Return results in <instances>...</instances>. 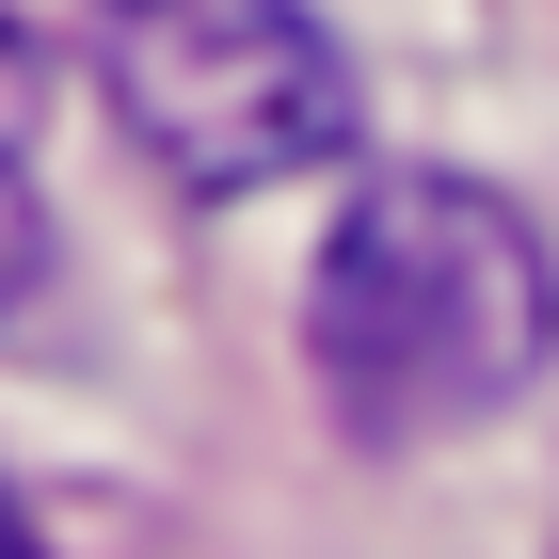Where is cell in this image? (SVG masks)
<instances>
[{
  "instance_id": "1",
  "label": "cell",
  "mask_w": 559,
  "mask_h": 559,
  "mask_svg": "<svg viewBox=\"0 0 559 559\" xmlns=\"http://www.w3.org/2000/svg\"><path fill=\"white\" fill-rule=\"evenodd\" d=\"M544 352H559V257L512 192L431 160L352 176L336 240L304 272V368L352 448H431V431L512 416Z\"/></svg>"
},
{
  "instance_id": "2",
  "label": "cell",
  "mask_w": 559,
  "mask_h": 559,
  "mask_svg": "<svg viewBox=\"0 0 559 559\" xmlns=\"http://www.w3.org/2000/svg\"><path fill=\"white\" fill-rule=\"evenodd\" d=\"M112 112L176 192H288L352 160L368 81L304 0H129L112 16Z\"/></svg>"
},
{
  "instance_id": "3",
  "label": "cell",
  "mask_w": 559,
  "mask_h": 559,
  "mask_svg": "<svg viewBox=\"0 0 559 559\" xmlns=\"http://www.w3.org/2000/svg\"><path fill=\"white\" fill-rule=\"evenodd\" d=\"M33 272H48V209H33V176L0 160V304L33 288Z\"/></svg>"
},
{
  "instance_id": "4",
  "label": "cell",
  "mask_w": 559,
  "mask_h": 559,
  "mask_svg": "<svg viewBox=\"0 0 559 559\" xmlns=\"http://www.w3.org/2000/svg\"><path fill=\"white\" fill-rule=\"evenodd\" d=\"M33 112H48V64H33V33H16V16H0V160H16V144H33Z\"/></svg>"
},
{
  "instance_id": "5",
  "label": "cell",
  "mask_w": 559,
  "mask_h": 559,
  "mask_svg": "<svg viewBox=\"0 0 559 559\" xmlns=\"http://www.w3.org/2000/svg\"><path fill=\"white\" fill-rule=\"evenodd\" d=\"M0 559H48V544H33V512H16V496H0Z\"/></svg>"
}]
</instances>
